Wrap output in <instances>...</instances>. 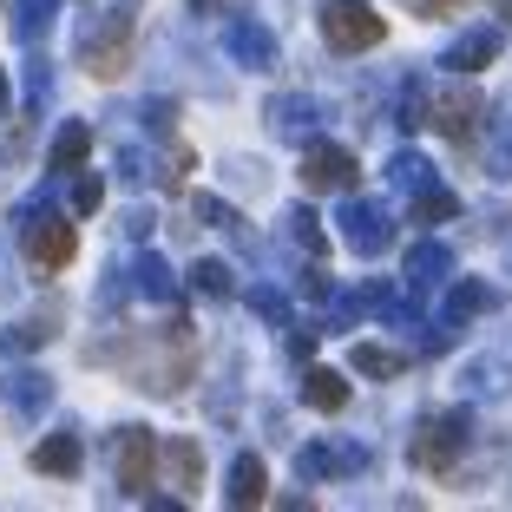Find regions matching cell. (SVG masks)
<instances>
[{
    "mask_svg": "<svg viewBox=\"0 0 512 512\" xmlns=\"http://www.w3.org/2000/svg\"><path fill=\"white\" fill-rule=\"evenodd\" d=\"M158 467H165V440L151 434V427H119L112 434V473H119V493H132V499H145L151 493V480H158Z\"/></svg>",
    "mask_w": 512,
    "mask_h": 512,
    "instance_id": "3",
    "label": "cell"
},
{
    "mask_svg": "<svg viewBox=\"0 0 512 512\" xmlns=\"http://www.w3.org/2000/svg\"><path fill=\"white\" fill-rule=\"evenodd\" d=\"M46 335H53V322H20V329H7V335H0V355H7V362H14V355H27V348L33 342H46Z\"/></svg>",
    "mask_w": 512,
    "mask_h": 512,
    "instance_id": "30",
    "label": "cell"
},
{
    "mask_svg": "<svg viewBox=\"0 0 512 512\" xmlns=\"http://www.w3.org/2000/svg\"><path fill=\"white\" fill-rule=\"evenodd\" d=\"M322 40L335 53H368V46L388 40V27H381V14L368 0H322Z\"/></svg>",
    "mask_w": 512,
    "mask_h": 512,
    "instance_id": "4",
    "label": "cell"
},
{
    "mask_svg": "<svg viewBox=\"0 0 512 512\" xmlns=\"http://www.w3.org/2000/svg\"><path fill=\"white\" fill-rule=\"evenodd\" d=\"M407 211H414V224L434 230V224H447V217H460V197L434 178V184H421V191H414V204H407Z\"/></svg>",
    "mask_w": 512,
    "mask_h": 512,
    "instance_id": "24",
    "label": "cell"
},
{
    "mask_svg": "<svg viewBox=\"0 0 512 512\" xmlns=\"http://www.w3.org/2000/svg\"><path fill=\"white\" fill-rule=\"evenodd\" d=\"M302 401L322 407V414H342L348 407V381L329 375V368H302Z\"/></svg>",
    "mask_w": 512,
    "mask_h": 512,
    "instance_id": "23",
    "label": "cell"
},
{
    "mask_svg": "<svg viewBox=\"0 0 512 512\" xmlns=\"http://www.w3.org/2000/svg\"><path fill=\"white\" fill-rule=\"evenodd\" d=\"M427 125H434L447 145H473V138H480V125H486V92H473V86H447V92H434V106H427Z\"/></svg>",
    "mask_w": 512,
    "mask_h": 512,
    "instance_id": "6",
    "label": "cell"
},
{
    "mask_svg": "<svg viewBox=\"0 0 512 512\" xmlns=\"http://www.w3.org/2000/svg\"><path fill=\"white\" fill-rule=\"evenodd\" d=\"M33 467H40L46 480H79V467H86V447H79V434H46L40 447H33Z\"/></svg>",
    "mask_w": 512,
    "mask_h": 512,
    "instance_id": "17",
    "label": "cell"
},
{
    "mask_svg": "<svg viewBox=\"0 0 512 512\" xmlns=\"http://www.w3.org/2000/svg\"><path fill=\"white\" fill-rule=\"evenodd\" d=\"M421 20H447V14H460V7H473V0H407Z\"/></svg>",
    "mask_w": 512,
    "mask_h": 512,
    "instance_id": "35",
    "label": "cell"
},
{
    "mask_svg": "<svg viewBox=\"0 0 512 512\" xmlns=\"http://www.w3.org/2000/svg\"><path fill=\"white\" fill-rule=\"evenodd\" d=\"M302 184H309V191H355V184H362V165H355V151H342V145H316L302 158Z\"/></svg>",
    "mask_w": 512,
    "mask_h": 512,
    "instance_id": "12",
    "label": "cell"
},
{
    "mask_svg": "<svg viewBox=\"0 0 512 512\" xmlns=\"http://www.w3.org/2000/svg\"><path fill=\"white\" fill-rule=\"evenodd\" d=\"M20 250H27V263L40 276H60L66 263L79 256V237H73V224H66V217L40 211V217H27V224H20Z\"/></svg>",
    "mask_w": 512,
    "mask_h": 512,
    "instance_id": "5",
    "label": "cell"
},
{
    "mask_svg": "<svg viewBox=\"0 0 512 512\" xmlns=\"http://www.w3.org/2000/svg\"><path fill=\"white\" fill-rule=\"evenodd\" d=\"M132 283H138V296H145V302H165V309L184 296L178 276H171V263H165L158 250H138V256H132Z\"/></svg>",
    "mask_w": 512,
    "mask_h": 512,
    "instance_id": "18",
    "label": "cell"
},
{
    "mask_svg": "<svg viewBox=\"0 0 512 512\" xmlns=\"http://www.w3.org/2000/svg\"><path fill=\"white\" fill-rule=\"evenodd\" d=\"M27 106H46V60L27 66Z\"/></svg>",
    "mask_w": 512,
    "mask_h": 512,
    "instance_id": "38",
    "label": "cell"
},
{
    "mask_svg": "<svg viewBox=\"0 0 512 512\" xmlns=\"http://www.w3.org/2000/svg\"><path fill=\"white\" fill-rule=\"evenodd\" d=\"M348 368H355V375H368V381H394L407 368V355H401V348H388V342H355Z\"/></svg>",
    "mask_w": 512,
    "mask_h": 512,
    "instance_id": "22",
    "label": "cell"
},
{
    "mask_svg": "<svg viewBox=\"0 0 512 512\" xmlns=\"http://www.w3.org/2000/svg\"><path fill=\"white\" fill-rule=\"evenodd\" d=\"M401 283L414 289V296H427V289H440V283H453V250L447 243H414L407 250V263H401Z\"/></svg>",
    "mask_w": 512,
    "mask_h": 512,
    "instance_id": "13",
    "label": "cell"
},
{
    "mask_svg": "<svg viewBox=\"0 0 512 512\" xmlns=\"http://www.w3.org/2000/svg\"><path fill=\"white\" fill-rule=\"evenodd\" d=\"M191 289H197L204 302H230V296H237V276H230V263L204 256V263H191Z\"/></svg>",
    "mask_w": 512,
    "mask_h": 512,
    "instance_id": "26",
    "label": "cell"
},
{
    "mask_svg": "<svg viewBox=\"0 0 512 512\" xmlns=\"http://www.w3.org/2000/svg\"><path fill=\"white\" fill-rule=\"evenodd\" d=\"M145 125H151V132H171V125H178V106H171V99H151V106H145Z\"/></svg>",
    "mask_w": 512,
    "mask_h": 512,
    "instance_id": "36",
    "label": "cell"
},
{
    "mask_svg": "<svg viewBox=\"0 0 512 512\" xmlns=\"http://www.w3.org/2000/svg\"><path fill=\"white\" fill-rule=\"evenodd\" d=\"M302 480H355V473H368V447L362 440H309V447L296 453Z\"/></svg>",
    "mask_w": 512,
    "mask_h": 512,
    "instance_id": "9",
    "label": "cell"
},
{
    "mask_svg": "<svg viewBox=\"0 0 512 512\" xmlns=\"http://www.w3.org/2000/svg\"><path fill=\"white\" fill-rule=\"evenodd\" d=\"M165 473L178 480V499L204 493V453H197V440H171L165 447Z\"/></svg>",
    "mask_w": 512,
    "mask_h": 512,
    "instance_id": "19",
    "label": "cell"
},
{
    "mask_svg": "<svg viewBox=\"0 0 512 512\" xmlns=\"http://www.w3.org/2000/svg\"><path fill=\"white\" fill-rule=\"evenodd\" d=\"M394 119H401V132H421V125H427V99H421V86H414V79L401 86V106H394Z\"/></svg>",
    "mask_w": 512,
    "mask_h": 512,
    "instance_id": "31",
    "label": "cell"
},
{
    "mask_svg": "<svg viewBox=\"0 0 512 512\" xmlns=\"http://www.w3.org/2000/svg\"><path fill=\"white\" fill-rule=\"evenodd\" d=\"M289 230H296V243H302L309 256H329V237H322L316 211H296V217H289Z\"/></svg>",
    "mask_w": 512,
    "mask_h": 512,
    "instance_id": "32",
    "label": "cell"
},
{
    "mask_svg": "<svg viewBox=\"0 0 512 512\" xmlns=\"http://www.w3.org/2000/svg\"><path fill=\"white\" fill-rule=\"evenodd\" d=\"M86 145H92L86 119H66L60 132H53V151H46V165H53V178H66V171H79V165H86Z\"/></svg>",
    "mask_w": 512,
    "mask_h": 512,
    "instance_id": "20",
    "label": "cell"
},
{
    "mask_svg": "<svg viewBox=\"0 0 512 512\" xmlns=\"http://www.w3.org/2000/svg\"><path fill=\"white\" fill-rule=\"evenodd\" d=\"M335 224H342L348 250H394V217L381 211L375 197H342V211H335Z\"/></svg>",
    "mask_w": 512,
    "mask_h": 512,
    "instance_id": "8",
    "label": "cell"
},
{
    "mask_svg": "<svg viewBox=\"0 0 512 512\" xmlns=\"http://www.w3.org/2000/svg\"><path fill=\"white\" fill-rule=\"evenodd\" d=\"M381 184H388V191H421V184H434V165H427L421 151H394Z\"/></svg>",
    "mask_w": 512,
    "mask_h": 512,
    "instance_id": "25",
    "label": "cell"
},
{
    "mask_svg": "<svg viewBox=\"0 0 512 512\" xmlns=\"http://www.w3.org/2000/svg\"><path fill=\"white\" fill-rule=\"evenodd\" d=\"M493 309H499V289L486 283V276H460V283H447V302H440V322H434V329L460 335L467 322L493 316Z\"/></svg>",
    "mask_w": 512,
    "mask_h": 512,
    "instance_id": "10",
    "label": "cell"
},
{
    "mask_svg": "<svg viewBox=\"0 0 512 512\" xmlns=\"http://www.w3.org/2000/svg\"><path fill=\"white\" fill-rule=\"evenodd\" d=\"M270 125H276V138H289V145H316V132L329 125V112H322V99H309V92H276Z\"/></svg>",
    "mask_w": 512,
    "mask_h": 512,
    "instance_id": "11",
    "label": "cell"
},
{
    "mask_svg": "<svg viewBox=\"0 0 512 512\" xmlns=\"http://www.w3.org/2000/svg\"><path fill=\"white\" fill-rule=\"evenodd\" d=\"M499 46H506V40H499L493 27H486V33H460V40L440 53V73H460V79H467V73H486V66L499 60Z\"/></svg>",
    "mask_w": 512,
    "mask_h": 512,
    "instance_id": "16",
    "label": "cell"
},
{
    "mask_svg": "<svg viewBox=\"0 0 512 512\" xmlns=\"http://www.w3.org/2000/svg\"><path fill=\"white\" fill-rule=\"evenodd\" d=\"M0 394H7V407H14L20 421H33V414H46V407H53V381H46L40 368H14V362H7Z\"/></svg>",
    "mask_w": 512,
    "mask_h": 512,
    "instance_id": "15",
    "label": "cell"
},
{
    "mask_svg": "<svg viewBox=\"0 0 512 512\" xmlns=\"http://www.w3.org/2000/svg\"><path fill=\"white\" fill-rule=\"evenodd\" d=\"M99 362H112L145 394H178L197 375V335L184 316H165L151 335H125V355H99Z\"/></svg>",
    "mask_w": 512,
    "mask_h": 512,
    "instance_id": "1",
    "label": "cell"
},
{
    "mask_svg": "<svg viewBox=\"0 0 512 512\" xmlns=\"http://www.w3.org/2000/svg\"><path fill=\"white\" fill-rule=\"evenodd\" d=\"M7 106H14V86H7V73H0V119H7Z\"/></svg>",
    "mask_w": 512,
    "mask_h": 512,
    "instance_id": "39",
    "label": "cell"
},
{
    "mask_svg": "<svg viewBox=\"0 0 512 512\" xmlns=\"http://www.w3.org/2000/svg\"><path fill=\"white\" fill-rule=\"evenodd\" d=\"M197 14H217V7H230V0H191Z\"/></svg>",
    "mask_w": 512,
    "mask_h": 512,
    "instance_id": "40",
    "label": "cell"
},
{
    "mask_svg": "<svg viewBox=\"0 0 512 512\" xmlns=\"http://www.w3.org/2000/svg\"><path fill=\"white\" fill-rule=\"evenodd\" d=\"M250 309H256V322H270V329H289V316H296V309H289V296L276 283H256L250 289Z\"/></svg>",
    "mask_w": 512,
    "mask_h": 512,
    "instance_id": "28",
    "label": "cell"
},
{
    "mask_svg": "<svg viewBox=\"0 0 512 512\" xmlns=\"http://www.w3.org/2000/svg\"><path fill=\"white\" fill-rule=\"evenodd\" d=\"M467 447H473V414L467 407H440V414H427V421L414 427L407 460L421 473H453V460H467Z\"/></svg>",
    "mask_w": 512,
    "mask_h": 512,
    "instance_id": "2",
    "label": "cell"
},
{
    "mask_svg": "<svg viewBox=\"0 0 512 512\" xmlns=\"http://www.w3.org/2000/svg\"><path fill=\"white\" fill-rule=\"evenodd\" d=\"M460 388H467V394H506V388H512V368H486V362H473L467 375H460Z\"/></svg>",
    "mask_w": 512,
    "mask_h": 512,
    "instance_id": "29",
    "label": "cell"
},
{
    "mask_svg": "<svg viewBox=\"0 0 512 512\" xmlns=\"http://www.w3.org/2000/svg\"><path fill=\"white\" fill-rule=\"evenodd\" d=\"M224 46H230V60L250 66V73H270V66H276V40H270V27H263V20H230V27H224Z\"/></svg>",
    "mask_w": 512,
    "mask_h": 512,
    "instance_id": "14",
    "label": "cell"
},
{
    "mask_svg": "<svg viewBox=\"0 0 512 512\" xmlns=\"http://www.w3.org/2000/svg\"><path fill=\"white\" fill-rule=\"evenodd\" d=\"M486 171H493V178H512V125L499 132V151H486Z\"/></svg>",
    "mask_w": 512,
    "mask_h": 512,
    "instance_id": "34",
    "label": "cell"
},
{
    "mask_svg": "<svg viewBox=\"0 0 512 512\" xmlns=\"http://www.w3.org/2000/svg\"><path fill=\"white\" fill-rule=\"evenodd\" d=\"M191 165H197V158H191V145H178V151L165 158V184H184V178H191Z\"/></svg>",
    "mask_w": 512,
    "mask_h": 512,
    "instance_id": "37",
    "label": "cell"
},
{
    "mask_svg": "<svg viewBox=\"0 0 512 512\" xmlns=\"http://www.w3.org/2000/svg\"><path fill=\"white\" fill-rule=\"evenodd\" d=\"M53 14H60V0H14V33L20 40H40L53 27Z\"/></svg>",
    "mask_w": 512,
    "mask_h": 512,
    "instance_id": "27",
    "label": "cell"
},
{
    "mask_svg": "<svg viewBox=\"0 0 512 512\" xmlns=\"http://www.w3.org/2000/svg\"><path fill=\"white\" fill-rule=\"evenodd\" d=\"M99 204H106V184H99V178H79V184H73V211H79V217H92Z\"/></svg>",
    "mask_w": 512,
    "mask_h": 512,
    "instance_id": "33",
    "label": "cell"
},
{
    "mask_svg": "<svg viewBox=\"0 0 512 512\" xmlns=\"http://www.w3.org/2000/svg\"><path fill=\"white\" fill-rule=\"evenodd\" d=\"M263 493H270V473H263V460L256 453H237V467H230V506H263Z\"/></svg>",
    "mask_w": 512,
    "mask_h": 512,
    "instance_id": "21",
    "label": "cell"
},
{
    "mask_svg": "<svg viewBox=\"0 0 512 512\" xmlns=\"http://www.w3.org/2000/svg\"><path fill=\"white\" fill-rule=\"evenodd\" d=\"M79 66H86L99 86H112V79L132 66V20H106V27H92V40L79 46Z\"/></svg>",
    "mask_w": 512,
    "mask_h": 512,
    "instance_id": "7",
    "label": "cell"
}]
</instances>
